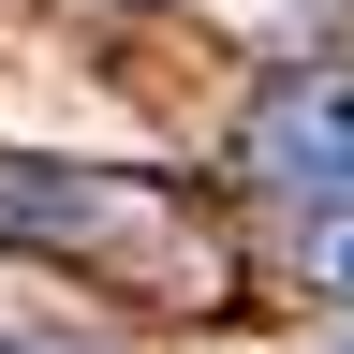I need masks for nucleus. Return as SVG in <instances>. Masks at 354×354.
<instances>
[{
	"label": "nucleus",
	"mask_w": 354,
	"mask_h": 354,
	"mask_svg": "<svg viewBox=\"0 0 354 354\" xmlns=\"http://www.w3.org/2000/svg\"><path fill=\"white\" fill-rule=\"evenodd\" d=\"M251 177H281V192H354V74H295L251 104Z\"/></svg>",
	"instance_id": "1"
},
{
	"label": "nucleus",
	"mask_w": 354,
	"mask_h": 354,
	"mask_svg": "<svg viewBox=\"0 0 354 354\" xmlns=\"http://www.w3.org/2000/svg\"><path fill=\"white\" fill-rule=\"evenodd\" d=\"M0 236L104 251V236H133V192H118V177H74V162H0Z\"/></svg>",
	"instance_id": "2"
},
{
	"label": "nucleus",
	"mask_w": 354,
	"mask_h": 354,
	"mask_svg": "<svg viewBox=\"0 0 354 354\" xmlns=\"http://www.w3.org/2000/svg\"><path fill=\"white\" fill-rule=\"evenodd\" d=\"M295 281L354 310V192H325V207H310V221H295Z\"/></svg>",
	"instance_id": "3"
},
{
	"label": "nucleus",
	"mask_w": 354,
	"mask_h": 354,
	"mask_svg": "<svg viewBox=\"0 0 354 354\" xmlns=\"http://www.w3.org/2000/svg\"><path fill=\"white\" fill-rule=\"evenodd\" d=\"M0 354H74V339H44V325H0Z\"/></svg>",
	"instance_id": "4"
}]
</instances>
